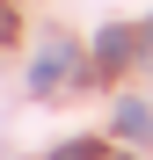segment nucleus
<instances>
[{
    "instance_id": "1",
    "label": "nucleus",
    "mask_w": 153,
    "mask_h": 160,
    "mask_svg": "<svg viewBox=\"0 0 153 160\" xmlns=\"http://www.w3.org/2000/svg\"><path fill=\"white\" fill-rule=\"evenodd\" d=\"M66 80H80V44L59 29V37L37 44V58H29V88H37V95H59Z\"/></svg>"
},
{
    "instance_id": "2",
    "label": "nucleus",
    "mask_w": 153,
    "mask_h": 160,
    "mask_svg": "<svg viewBox=\"0 0 153 160\" xmlns=\"http://www.w3.org/2000/svg\"><path fill=\"white\" fill-rule=\"evenodd\" d=\"M124 66H139V37L124 29V22H110V29L95 37V80H117Z\"/></svg>"
},
{
    "instance_id": "3",
    "label": "nucleus",
    "mask_w": 153,
    "mask_h": 160,
    "mask_svg": "<svg viewBox=\"0 0 153 160\" xmlns=\"http://www.w3.org/2000/svg\"><path fill=\"white\" fill-rule=\"evenodd\" d=\"M117 138H131V146L153 138V109H146L139 95H124V102H117Z\"/></svg>"
},
{
    "instance_id": "4",
    "label": "nucleus",
    "mask_w": 153,
    "mask_h": 160,
    "mask_svg": "<svg viewBox=\"0 0 153 160\" xmlns=\"http://www.w3.org/2000/svg\"><path fill=\"white\" fill-rule=\"evenodd\" d=\"M51 160H102V146H95V138H73V146H59Z\"/></svg>"
},
{
    "instance_id": "5",
    "label": "nucleus",
    "mask_w": 153,
    "mask_h": 160,
    "mask_svg": "<svg viewBox=\"0 0 153 160\" xmlns=\"http://www.w3.org/2000/svg\"><path fill=\"white\" fill-rule=\"evenodd\" d=\"M15 44V0H0V51Z\"/></svg>"
},
{
    "instance_id": "6",
    "label": "nucleus",
    "mask_w": 153,
    "mask_h": 160,
    "mask_svg": "<svg viewBox=\"0 0 153 160\" xmlns=\"http://www.w3.org/2000/svg\"><path fill=\"white\" fill-rule=\"evenodd\" d=\"M139 66H153V15H146V29H139Z\"/></svg>"
},
{
    "instance_id": "7",
    "label": "nucleus",
    "mask_w": 153,
    "mask_h": 160,
    "mask_svg": "<svg viewBox=\"0 0 153 160\" xmlns=\"http://www.w3.org/2000/svg\"><path fill=\"white\" fill-rule=\"evenodd\" d=\"M117 160H131V153H117Z\"/></svg>"
}]
</instances>
